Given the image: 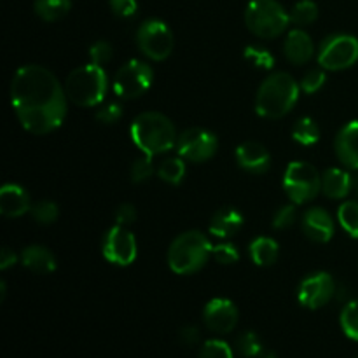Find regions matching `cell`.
<instances>
[{"label": "cell", "instance_id": "1", "mask_svg": "<svg viewBox=\"0 0 358 358\" xmlns=\"http://www.w3.org/2000/svg\"><path fill=\"white\" fill-rule=\"evenodd\" d=\"M65 84L41 65L17 69L10 83V105L28 133L48 135L63 124L66 115Z\"/></svg>", "mask_w": 358, "mask_h": 358}, {"label": "cell", "instance_id": "2", "mask_svg": "<svg viewBox=\"0 0 358 358\" xmlns=\"http://www.w3.org/2000/svg\"><path fill=\"white\" fill-rule=\"evenodd\" d=\"M129 136L143 156L150 157L173 150L178 140L173 122L161 112H143L136 115L129 126Z\"/></svg>", "mask_w": 358, "mask_h": 358}, {"label": "cell", "instance_id": "3", "mask_svg": "<svg viewBox=\"0 0 358 358\" xmlns=\"http://www.w3.org/2000/svg\"><path fill=\"white\" fill-rule=\"evenodd\" d=\"M301 84L287 72H275L262 80L255 94V112L264 119H282L297 103Z\"/></svg>", "mask_w": 358, "mask_h": 358}, {"label": "cell", "instance_id": "4", "mask_svg": "<svg viewBox=\"0 0 358 358\" xmlns=\"http://www.w3.org/2000/svg\"><path fill=\"white\" fill-rule=\"evenodd\" d=\"M213 245L201 231H185L168 248V266L175 275H194L206 264Z\"/></svg>", "mask_w": 358, "mask_h": 358}, {"label": "cell", "instance_id": "5", "mask_svg": "<svg viewBox=\"0 0 358 358\" xmlns=\"http://www.w3.org/2000/svg\"><path fill=\"white\" fill-rule=\"evenodd\" d=\"M108 90V77L103 66L87 63L77 66L65 80V93L77 107H98L105 100Z\"/></svg>", "mask_w": 358, "mask_h": 358}, {"label": "cell", "instance_id": "6", "mask_svg": "<svg viewBox=\"0 0 358 358\" xmlns=\"http://www.w3.org/2000/svg\"><path fill=\"white\" fill-rule=\"evenodd\" d=\"M245 24L259 38H276L289 28L290 14L276 0H250L245 9Z\"/></svg>", "mask_w": 358, "mask_h": 358}, {"label": "cell", "instance_id": "7", "mask_svg": "<svg viewBox=\"0 0 358 358\" xmlns=\"http://www.w3.org/2000/svg\"><path fill=\"white\" fill-rule=\"evenodd\" d=\"M283 191L294 205L310 203L320 194L322 175L306 161H292L283 173Z\"/></svg>", "mask_w": 358, "mask_h": 358}, {"label": "cell", "instance_id": "8", "mask_svg": "<svg viewBox=\"0 0 358 358\" xmlns=\"http://www.w3.org/2000/svg\"><path fill=\"white\" fill-rule=\"evenodd\" d=\"M154 70L143 59H129L115 72L112 90L122 100H135L150 90Z\"/></svg>", "mask_w": 358, "mask_h": 358}, {"label": "cell", "instance_id": "9", "mask_svg": "<svg viewBox=\"0 0 358 358\" xmlns=\"http://www.w3.org/2000/svg\"><path fill=\"white\" fill-rule=\"evenodd\" d=\"M318 65L327 72H341L358 62V38L348 34L329 35L318 49Z\"/></svg>", "mask_w": 358, "mask_h": 358}, {"label": "cell", "instance_id": "10", "mask_svg": "<svg viewBox=\"0 0 358 358\" xmlns=\"http://www.w3.org/2000/svg\"><path fill=\"white\" fill-rule=\"evenodd\" d=\"M136 45L152 62H164L173 51V31L164 21L145 20L136 30Z\"/></svg>", "mask_w": 358, "mask_h": 358}, {"label": "cell", "instance_id": "11", "mask_svg": "<svg viewBox=\"0 0 358 358\" xmlns=\"http://www.w3.org/2000/svg\"><path fill=\"white\" fill-rule=\"evenodd\" d=\"M175 149L182 159L191 161V163H205L217 154L219 140L208 129L189 128L178 135Z\"/></svg>", "mask_w": 358, "mask_h": 358}, {"label": "cell", "instance_id": "12", "mask_svg": "<svg viewBox=\"0 0 358 358\" xmlns=\"http://www.w3.org/2000/svg\"><path fill=\"white\" fill-rule=\"evenodd\" d=\"M338 292V283L329 273L318 271L306 276L297 289V301L308 310H320L327 306Z\"/></svg>", "mask_w": 358, "mask_h": 358}, {"label": "cell", "instance_id": "13", "mask_svg": "<svg viewBox=\"0 0 358 358\" xmlns=\"http://www.w3.org/2000/svg\"><path fill=\"white\" fill-rule=\"evenodd\" d=\"M101 254L110 264L121 268L133 264L138 255V247L131 231L126 229L124 226L110 227L101 240Z\"/></svg>", "mask_w": 358, "mask_h": 358}, {"label": "cell", "instance_id": "14", "mask_svg": "<svg viewBox=\"0 0 358 358\" xmlns=\"http://www.w3.org/2000/svg\"><path fill=\"white\" fill-rule=\"evenodd\" d=\"M238 318H240L238 308L234 306L233 301L226 299V297H215V299L208 301L203 310V322L215 334L233 332L238 325Z\"/></svg>", "mask_w": 358, "mask_h": 358}, {"label": "cell", "instance_id": "15", "mask_svg": "<svg viewBox=\"0 0 358 358\" xmlns=\"http://www.w3.org/2000/svg\"><path fill=\"white\" fill-rule=\"evenodd\" d=\"M301 226L306 238H310L315 243H329L334 236V220L331 213L320 206L308 208L301 220Z\"/></svg>", "mask_w": 358, "mask_h": 358}, {"label": "cell", "instance_id": "16", "mask_svg": "<svg viewBox=\"0 0 358 358\" xmlns=\"http://www.w3.org/2000/svg\"><path fill=\"white\" fill-rule=\"evenodd\" d=\"M234 156L238 166L252 175H262L271 168V154L259 142H243L236 147Z\"/></svg>", "mask_w": 358, "mask_h": 358}, {"label": "cell", "instance_id": "17", "mask_svg": "<svg viewBox=\"0 0 358 358\" xmlns=\"http://www.w3.org/2000/svg\"><path fill=\"white\" fill-rule=\"evenodd\" d=\"M336 157L348 170L358 171V121H350L338 131L334 140Z\"/></svg>", "mask_w": 358, "mask_h": 358}, {"label": "cell", "instance_id": "18", "mask_svg": "<svg viewBox=\"0 0 358 358\" xmlns=\"http://www.w3.org/2000/svg\"><path fill=\"white\" fill-rule=\"evenodd\" d=\"M283 55L292 65H306L315 55V44L303 28H294L283 41Z\"/></svg>", "mask_w": 358, "mask_h": 358}, {"label": "cell", "instance_id": "19", "mask_svg": "<svg viewBox=\"0 0 358 358\" xmlns=\"http://www.w3.org/2000/svg\"><path fill=\"white\" fill-rule=\"evenodd\" d=\"M28 192L17 184H6L0 189V213L7 219H20L31 210Z\"/></svg>", "mask_w": 358, "mask_h": 358}, {"label": "cell", "instance_id": "20", "mask_svg": "<svg viewBox=\"0 0 358 358\" xmlns=\"http://www.w3.org/2000/svg\"><path fill=\"white\" fill-rule=\"evenodd\" d=\"M243 227V215L233 206H222L213 213L208 231L219 240H229Z\"/></svg>", "mask_w": 358, "mask_h": 358}, {"label": "cell", "instance_id": "21", "mask_svg": "<svg viewBox=\"0 0 358 358\" xmlns=\"http://www.w3.org/2000/svg\"><path fill=\"white\" fill-rule=\"evenodd\" d=\"M21 264L35 275H49L56 269V257L49 248L42 245H30L23 248L20 257Z\"/></svg>", "mask_w": 358, "mask_h": 358}, {"label": "cell", "instance_id": "22", "mask_svg": "<svg viewBox=\"0 0 358 358\" xmlns=\"http://www.w3.org/2000/svg\"><path fill=\"white\" fill-rule=\"evenodd\" d=\"M353 191V177L343 168H329L322 175V192L329 199H345Z\"/></svg>", "mask_w": 358, "mask_h": 358}, {"label": "cell", "instance_id": "23", "mask_svg": "<svg viewBox=\"0 0 358 358\" xmlns=\"http://www.w3.org/2000/svg\"><path fill=\"white\" fill-rule=\"evenodd\" d=\"M248 254H250L255 266L266 268V266H273L278 261L280 245L269 236H257L248 247Z\"/></svg>", "mask_w": 358, "mask_h": 358}, {"label": "cell", "instance_id": "24", "mask_svg": "<svg viewBox=\"0 0 358 358\" xmlns=\"http://www.w3.org/2000/svg\"><path fill=\"white\" fill-rule=\"evenodd\" d=\"M34 9L42 21L52 23V21H59L70 13L72 2L70 0H35Z\"/></svg>", "mask_w": 358, "mask_h": 358}, {"label": "cell", "instance_id": "25", "mask_svg": "<svg viewBox=\"0 0 358 358\" xmlns=\"http://www.w3.org/2000/svg\"><path fill=\"white\" fill-rule=\"evenodd\" d=\"M157 177L170 185H178L185 177V159L178 157H168L157 166Z\"/></svg>", "mask_w": 358, "mask_h": 358}, {"label": "cell", "instance_id": "26", "mask_svg": "<svg viewBox=\"0 0 358 358\" xmlns=\"http://www.w3.org/2000/svg\"><path fill=\"white\" fill-rule=\"evenodd\" d=\"M292 138L296 140L299 145L311 147L320 140V128L311 117H301L299 121L294 124Z\"/></svg>", "mask_w": 358, "mask_h": 358}, {"label": "cell", "instance_id": "27", "mask_svg": "<svg viewBox=\"0 0 358 358\" xmlns=\"http://www.w3.org/2000/svg\"><path fill=\"white\" fill-rule=\"evenodd\" d=\"M338 222L348 236L358 240V201H345L339 206Z\"/></svg>", "mask_w": 358, "mask_h": 358}, {"label": "cell", "instance_id": "28", "mask_svg": "<svg viewBox=\"0 0 358 358\" xmlns=\"http://www.w3.org/2000/svg\"><path fill=\"white\" fill-rule=\"evenodd\" d=\"M290 23L297 24V27H308V24L315 23L318 17V6L313 0H299L296 6L290 10Z\"/></svg>", "mask_w": 358, "mask_h": 358}, {"label": "cell", "instance_id": "29", "mask_svg": "<svg viewBox=\"0 0 358 358\" xmlns=\"http://www.w3.org/2000/svg\"><path fill=\"white\" fill-rule=\"evenodd\" d=\"M339 324H341L346 338L358 341V299H352L345 304L341 317H339Z\"/></svg>", "mask_w": 358, "mask_h": 358}, {"label": "cell", "instance_id": "30", "mask_svg": "<svg viewBox=\"0 0 358 358\" xmlns=\"http://www.w3.org/2000/svg\"><path fill=\"white\" fill-rule=\"evenodd\" d=\"M236 350L245 358H261L262 353H264V346H262L261 338L252 331H245L238 336Z\"/></svg>", "mask_w": 358, "mask_h": 358}, {"label": "cell", "instance_id": "31", "mask_svg": "<svg viewBox=\"0 0 358 358\" xmlns=\"http://www.w3.org/2000/svg\"><path fill=\"white\" fill-rule=\"evenodd\" d=\"M245 59L248 63H252L255 69L271 70L275 66V56L271 55V51H268V49L261 48L257 44L245 48Z\"/></svg>", "mask_w": 358, "mask_h": 358}, {"label": "cell", "instance_id": "32", "mask_svg": "<svg viewBox=\"0 0 358 358\" xmlns=\"http://www.w3.org/2000/svg\"><path fill=\"white\" fill-rule=\"evenodd\" d=\"M31 217L37 224H42V226H49V224L55 222L59 215L58 205L52 201H38L31 206L30 210Z\"/></svg>", "mask_w": 358, "mask_h": 358}, {"label": "cell", "instance_id": "33", "mask_svg": "<svg viewBox=\"0 0 358 358\" xmlns=\"http://www.w3.org/2000/svg\"><path fill=\"white\" fill-rule=\"evenodd\" d=\"M199 358H234V353L226 341L210 339V341L203 343L201 350H199Z\"/></svg>", "mask_w": 358, "mask_h": 358}, {"label": "cell", "instance_id": "34", "mask_svg": "<svg viewBox=\"0 0 358 358\" xmlns=\"http://www.w3.org/2000/svg\"><path fill=\"white\" fill-rule=\"evenodd\" d=\"M157 170H154L152 157L143 156L142 159H136L131 164V170H129V177H131L133 184H143V182L149 180Z\"/></svg>", "mask_w": 358, "mask_h": 358}, {"label": "cell", "instance_id": "35", "mask_svg": "<svg viewBox=\"0 0 358 358\" xmlns=\"http://www.w3.org/2000/svg\"><path fill=\"white\" fill-rule=\"evenodd\" d=\"M325 72H327V70H324L322 66L320 69L310 70V72L303 77V80H301V91L306 94H315L317 91H320L322 87H324L325 80H327V73Z\"/></svg>", "mask_w": 358, "mask_h": 358}, {"label": "cell", "instance_id": "36", "mask_svg": "<svg viewBox=\"0 0 358 358\" xmlns=\"http://www.w3.org/2000/svg\"><path fill=\"white\" fill-rule=\"evenodd\" d=\"M94 117H96V121L101 122V124H107V126L115 124V122L122 117L121 103H117V101L100 103L98 105V110L96 114H94Z\"/></svg>", "mask_w": 358, "mask_h": 358}, {"label": "cell", "instance_id": "37", "mask_svg": "<svg viewBox=\"0 0 358 358\" xmlns=\"http://www.w3.org/2000/svg\"><path fill=\"white\" fill-rule=\"evenodd\" d=\"M297 220V210H296V205L294 203H290V205H285L282 206V208L276 210L275 217H273V229L276 231H283V229H289V227H292L294 224H296Z\"/></svg>", "mask_w": 358, "mask_h": 358}, {"label": "cell", "instance_id": "38", "mask_svg": "<svg viewBox=\"0 0 358 358\" xmlns=\"http://www.w3.org/2000/svg\"><path fill=\"white\" fill-rule=\"evenodd\" d=\"M212 255L219 264H224V266L234 264V262H238V259H240V252H238L236 245L226 240H224L222 243L213 247Z\"/></svg>", "mask_w": 358, "mask_h": 358}, {"label": "cell", "instance_id": "39", "mask_svg": "<svg viewBox=\"0 0 358 358\" xmlns=\"http://www.w3.org/2000/svg\"><path fill=\"white\" fill-rule=\"evenodd\" d=\"M112 52H114V49H112L110 42L96 41L90 48L91 63H94V65H100V66L107 65V63L112 59Z\"/></svg>", "mask_w": 358, "mask_h": 358}, {"label": "cell", "instance_id": "40", "mask_svg": "<svg viewBox=\"0 0 358 358\" xmlns=\"http://www.w3.org/2000/svg\"><path fill=\"white\" fill-rule=\"evenodd\" d=\"M110 9L119 17H133L138 10L136 0H110Z\"/></svg>", "mask_w": 358, "mask_h": 358}, {"label": "cell", "instance_id": "41", "mask_svg": "<svg viewBox=\"0 0 358 358\" xmlns=\"http://www.w3.org/2000/svg\"><path fill=\"white\" fill-rule=\"evenodd\" d=\"M136 220V208L131 205V203H124V205L119 206L117 210H115V222H117V226H131L133 222Z\"/></svg>", "mask_w": 358, "mask_h": 358}, {"label": "cell", "instance_id": "42", "mask_svg": "<svg viewBox=\"0 0 358 358\" xmlns=\"http://www.w3.org/2000/svg\"><path fill=\"white\" fill-rule=\"evenodd\" d=\"M178 338H180V341L184 343L185 346L198 345L199 343L198 327H194V325H185V327H182L180 332H178Z\"/></svg>", "mask_w": 358, "mask_h": 358}, {"label": "cell", "instance_id": "43", "mask_svg": "<svg viewBox=\"0 0 358 358\" xmlns=\"http://www.w3.org/2000/svg\"><path fill=\"white\" fill-rule=\"evenodd\" d=\"M16 262H17L16 252L10 250L9 247H3L2 252H0V269H2V271H6V269L13 268Z\"/></svg>", "mask_w": 358, "mask_h": 358}, {"label": "cell", "instance_id": "44", "mask_svg": "<svg viewBox=\"0 0 358 358\" xmlns=\"http://www.w3.org/2000/svg\"><path fill=\"white\" fill-rule=\"evenodd\" d=\"M0 294H2V296H0V301L6 299V282H0Z\"/></svg>", "mask_w": 358, "mask_h": 358}, {"label": "cell", "instance_id": "45", "mask_svg": "<svg viewBox=\"0 0 358 358\" xmlns=\"http://www.w3.org/2000/svg\"><path fill=\"white\" fill-rule=\"evenodd\" d=\"M353 192L358 196V173L353 177Z\"/></svg>", "mask_w": 358, "mask_h": 358}, {"label": "cell", "instance_id": "46", "mask_svg": "<svg viewBox=\"0 0 358 358\" xmlns=\"http://www.w3.org/2000/svg\"><path fill=\"white\" fill-rule=\"evenodd\" d=\"M355 358H358V357H355Z\"/></svg>", "mask_w": 358, "mask_h": 358}]
</instances>
